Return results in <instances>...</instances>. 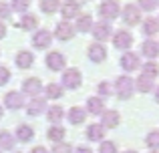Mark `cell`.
Segmentation results:
<instances>
[{"label":"cell","instance_id":"41","mask_svg":"<svg viewBox=\"0 0 159 153\" xmlns=\"http://www.w3.org/2000/svg\"><path fill=\"white\" fill-rule=\"evenodd\" d=\"M4 36H6V24H4L2 20H0V40H2Z\"/></svg>","mask_w":159,"mask_h":153},{"label":"cell","instance_id":"1","mask_svg":"<svg viewBox=\"0 0 159 153\" xmlns=\"http://www.w3.org/2000/svg\"><path fill=\"white\" fill-rule=\"evenodd\" d=\"M99 16L107 22L115 20L117 16H121V6L117 4V0H105V2L99 6Z\"/></svg>","mask_w":159,"mask_h":153},{"label":"cell","instance_id":"28","mask_svg":"<svg viewBox=\"0 0 159 153\" xmlns=\"http://www.w3.org/2000/svg\"><path fill=\"white\" fill-rule=\"evenodd\" d=\"M61 8V0H40V10L44 14H54Z\"/></svg>","mask_w":159,"mask_h":153},{"label":"cell","instance_id":"33","mask_svg":"<svg viewBox=\"0 0 159 153\" xmlns=\"http://www.w3.org/2000/svg\"><path fill=\"white\" fill-rule=\"evenodd\" d=\"M12 10L14 12H20V14H26L28 8H30V0H12L10 2Z\"/></svg>","mask_w":159,"mask_h":153},{"label":"cell","instance_id":"46","mask_svg":"<svg viewBox=\"0 0 159 153\" xmlns=\"http://www.w3.org/2000/svg\"><path fill=\"white\" fill-rule=\"evenodd\" d=\"M125 153H137V151H125Z\"/></svg>","mask_w":159,"mask_h":153},{"label":"cell","instance_id":"29","mask_svg":"<svg viewBox=\"0 0 159 153\" xmlns=\"http://www.w3.org/2000/svg\"><path fill=\"white\" fill-rule=\"evenodd\" d=\"M135 87H137V91H139V93H149V91H153V79L141 75L139 79H137Z\"/></svg>","mask_w":159,"mask_h":153},{"label":"cell","instance_id":"24","mask_svg":"<svg viewBox=\"0 0 159 153\" xmlns=\"http://www.w3.org/2000/svg\"><path fill=\"white\" fill-rule=\"evenodd\" d=\"M85 119H87V109H83V107H73L69 111V121L73 125H81V123H85Z\"/></svg>","mask_w":159,"mask_h":153},{"label":"cell","instance_id":"25","mask_svg":"<svg viewBox=\"0 0 159 153\" xmlns=\"http://www.w3.org/2000/svg\"><path fill=\"white\" fill-rule=\"evenodd\" d=\"M47 117H48V121H51L52 125H61L62 117H65V111H62L58 105H52V107H48V111H47Z\"/></svg>","mask_w":159,"mask_h":153},{"label":"cell","instance_id":"4","mask_svg":"<svg viewBox=\"0 0 159 153\" xmlns=\"http://www.w3.org/2000/svg\"><path fill=\"white\" fill-rule=\"evenodd\" d=\"M91 32H93V36L97 38V43H103V40H107L109 36L113 34V26H111V22H107V20H99V22L93 24Z\"/></svg>","mask_w":159,"mask_h":153},{"label":"cell","instance_id":"30","mask_svg":"<svg viewBox=\"0 0 159 153\" xmlns=\"http://www.w3.org/2000/svg\"><path fill=\"white\" fill-rule=\"evenodd\" d=\"M14 137H12L10 131H0V149H12L14 147Z\"/></svg>","mask_w":159,"mask_h":153},{"label":"cell","instance_id":"14","mask_svg":"<svg viewBox=\"0 0 159 153\" xmlns=\"http://www.w3.org/2000/svg\"><path fill=\"white\" fill-rule=\"evenodd\" d=\"M139 65H141L139 55H135V52H125V55L121 56V67H123V71H137Z\"/></svg>","mask_w":159,"mask_h":153},{"label":"cell","instance_id":"44","mask_svg":"<svg viewBox=\"0 0 159 153\" xmlns=\"http://www.w3.org/2000/svg\"><path fill=\"white\" fill-rule=\"evenodd\" d=\"M155 101L159 103V87H157V93H155Z\"/></svg>","mask_w":159,"mask_h":153},{"label":"cell","instance_id":"8","mask_svg":"<svg viewBox=\"0 0 159 153\" xmlns=\"http://www.w3.org/2000/svg\"><path fill=\"white\" fill-rule=\"evenodd\" d=\"M32 44H34V48H40V51H44V48H48L52 44V34L48 30H36L34 36H32Z\"/></svg>","mask_w":159,"mask_h":153},{"label":"cell","instance_id":"31","mask_svg":"<svg viewBox=\"0 0 159 153\" xmlns=\"http://www.w3.org/2000/svg\"><path fill=\"white\" fill-rule=\"evenodd\" d=\"M47 137L51 139V141H54V143H61L62 139H65V129H62L61 125H52L51 129H48Z\"/></svg>","mask_w":159,"mask_h":153},{"label":"cell","instance_id":"6","mask_svg":"<svg viewBox=\"0 0 159 153\" xmlns=\"http://www.w3.org/2000/svg\"><path fill=\"white\" fill-rule=\"evenodd\" d=\"M113 44H115V48H121V51H127V48H131L133 44V34L129 30H117L115 34H113Z\"/></svg>","mask_w":159,"mask_h":153},{"label":"cell","instance_id":"2","mask_svg":"<svg viewBox=\"0 0 159 153\" xmlns=\"http://www.w3.org/2000/svg\"><path fill=\"white\" fill-rule=\"evenodd\" d=\"M121 18H123V22L127 24V26H135V24H139L141 22L139 6H135V4H125V8L121 10Z\"/></svg>","mask_w":159,"mask_h":153},{"label":"cell","instance_id":"13","mask_svg":"<svg viewBox=\"0 0 159 153\" xmlns=\"http://www.w3.org/2000/svg\"><path fill=\"white\" fill-rule=\"evenodd\" d=\"M87 52H89V59L93 61V63H103V61L107 59V48L103 47L101 43H93Z\"/></svg>","mask_w":159,"mask_h":153},{"label":"cell","instance_id":"16","mask_svg":"<svg viewBox=\"0 0 159 153\" xmlns=\"http://www.w3.org/2000/svg\"><path fill=\"white\" fill-rule=\"evenodd\" d=\"M141 52L147 59H157L159 56V43L153 38H147L145 43H141Z\"/></svg>","mask_w":159,"mask_h":153},{"label":"cell","instance_id":"39","mask_svg":"<svg viewBox=\"0 0 159 153\" xmlns=\"http://www.w3.org/2000/svg\"><path fill=\"white\" fill-rule=\"evenodd\" d=\"M52 153H73V149H70V145L69 143H54V147H52Z\"/></svg>","mask_w":159,"mask_h":153},{"label":"cell","instance_id":"26","mask_svg":"<svg viewBox=\"0 0 159 153\" xmlns=\"http://www.w3.org/2000/svg\"><path fill=\"white\" fill-rule=\"evenodd\" d=\"M34 137V129L28 125H18V129H16V139L22 143H28L30 139Z\"/></svg>","mask_w":159,"mask_h":153},{"label":"cell","instance_id":"47","mask_svg":"<svg viewBox=\"0 0 159 153\" xmlns=\"http://www.w3.org/2000/svg\"><path fill=\"white\" fill-rule=\"evenodd\" d=\"M151 153H159V151H151Z\"/></svg>","mask_w":159,"mask_h":153},{"label":"cell","instance_id":"43","mask_svg":"<svg viewBox=\"0 0 159 153\" xmlns=\"http://www.w3.org/2000/svg\"><path fill=\"white\" fill-rule=\"evenodd\" d=\"M30 153H48V151L44 149V147H34V149H32Z\"/></svg>","mask_w":159,"mask_h":153},{"label":"cell","instance_id":"5","mask_svg":"<svg viewBox=\"0 0 159 153\" xmlns=\"http://www.w3.org/2000/svg\"><path fill=\"white\" fill-rule=\"evenodd\" d=\"M83 83V77H81V71L79 69H66L65 75H62V87L66 89H79Z\"/></svg>","mask_w":159,"mask_h":153},{"label":"cell","instance_id":"15","mask_svg":"<svg viewBox=\"0 0 159 153\" xmlns=\"http://www.w3.org/2000/svg\"><path fill=\"white\" fill-rule=\"evenodd\" d=\"M101 119H103V121H101V125L105 127V129H107V127H109V129H115V127L121 123V115L117 113V111H113V109L105 111V113L101 115Z\"/></svg>","mask_w":159,"mask_h":153},{"label":"cell","instance_id":"45","mask_svg":"<svg viewBox=\"0 0 159 153\" xmlns=\"http://www.w3.org/2000/svg\"><path fill=\"white\" fill-rule=\"evenodd\" d=\"M0 119H2V107H0Z\"/></svg>","mask_w":159,"mask_h":153},{"label":"cell","instance_id":"36","mask_svg":"<svg viewBox=\"0 0 159 153\" xmlns=\"http://www.w3.org/2000/svg\"><path fill=\"white\" fill-rule=\"evenodd\" d=\"M12 18V6L8 2H0V20Z\"/></svg>","mask_w":159,"mask_h":153},{"label":"cell","instance_id":"32","mask_svg":"<svg viewBox=\"0 0 159 153\" xmlns=\"http://www.w3.org/2000/svg\"><path fill=\"white\" fill-rule=\"evenodd\" d=\"M141 73H143V77L153 79V77H157V75H159V65H157V63H153V61H149V63H145L143 67H141Z\"/></svg>","mask_w":159,"mask_h":153},{"label":"cell","instance_id":"38","mask_svg":"<svg viewBox=\"0 0 159 153\" xmlns=\"http://www.w3.org/2000/svg\"><path fill=\"white\" fill-rule=\"evenodd\" d=\"M99 153H117V145H115L113 141H103Z\"/></svg>","mask_w":159,"mask_h":153},{"label":"cell","instance_id":"10","mask_svg":"<svg viewBox=\"0 0 159 153\" xmlns=\"http://www.w3.org/2000/svg\"><path fill=\"white\" fill-rule=\"evenodd\" d=\"M79 12H81V4L77 0H66V2L61 4V14L65 20H70V18H77Z\"/></svg>","mask_w":159,"mask_h":153},{"label":"cell","instance_id":"40","mask_svg":"<svg viewBox=\"0 0 159 153\" xmlns=\"http://www.w3.org/2000/svg\"><path fill=\"white\" fill-rule=\"evenodd\" d=\"M8 81H10V71H8L6 67H0V87L6 85Z\"/></svg>","mask_w":159,"mask_h":153},{"label":"cell","instance_id":"21","mask_svg":"<svg viewBox=\"0 0 159 153\" xmlns=\"http://www.w3.org/2000/svg\"><path fill=\"white\" fill-rule=\"evenodd\" d=\"M93 16L91 14H79L77 16V24H75V30L79 32H91V28H93Z\"/></svg>","mask_w":159,"mask_h":153},{"label":"cell","instance_id":"37","mask_svg":"<svg viewBox=\"0 0 159 153\" xmlns=\"http://www.w3.org/2000/svg\"><path fill=\"white\" fill-rule=\"evenodd\" d=\"M137 2H139V10H145V12L155 10L157 6V0H137Z\"/></svg>","mask_w":159,"mask_h":153},{"label":"cell","instance_id":"12","mask_svg":"<svg viewBox=\"0 0 159 153\" xmlns=\"http://www.w3.org/2000/svg\"><path fill=\"white\" fill-rule=\"evenodd\" d=\"M4 105H6V109H10V111L22 109V105H24L22 93H18V91H10V93H6V97H4Z\"/></svg>","mask_w":159,"mask_h":153},{"label":"cell","instance_id":"22","mask_svg":"<svg viewBox=\"0 0 159 153\" xmlns=\"http://www.w3.org/2000/svg\"><path fill=\"white\" fill-rule=\"evenodd\" d=\"M87 137H89L91 141H103V137H105V127H103L101 123L89 125L87 127Z\"/></svg>","mask_w":159,"mask_h":153},{"label":"cell","instance_id":"35","mask_svg":"<svg viewBox=\"0 0 159 153\" xmlns=\"http://www.w3.org/2000/svg\"><path fill=\"white\" fill-rule=\"evenodd\" d=\"M97 91H99V95H101V97H109V95L113 93V85L109 81H103V83H99Z\"/></svg>","mask_w":159,"mask_h":153},{"label":"cell","instance_id":"9","mask_svg":"<svg viewBox=\"0 0 159 153\" xmlns=\"http://www.w3.org/2000/svg\"><path fill=\"white\" fill-rule=\"evenodd\" d=\"M44 63H47V67L51 69V71H61V69H65L66 59H65V55H62V52L52 51V52H48V55H47Z\"/></svg>","mask_w":159,"mask_h":153},{"label":"cell","instance_id":"20","mask_svg":"<svg viewBox=\"0 0 159 153\" xmlns=\"http://www.w3.org/2000/svg\"><path fill=\"white\" fill-rule=\"evenodd\" d=\"M34 65V55L30 51H20L16 55V67L18 69H30Z\"/></svg>","mask_w":159,"mask_h":153},{"label":"cell","instance_id":"23","mask_svg":"<svg viewBox=\"0 0 159 153\" xmlns=\"http://www.w3.org/2000/svg\"><path fill=\"white\" fill-rule=\"evenodd\" d=\"M18 26L22 28V30H34V28H39V18H36L34 14H22V18L18 20Z\"/></svg>","mask_w":159,"mask_h":153},{"label":"cell","instance_id":"48","mask_svg":"<svg viewBox=\"0 0 159 153\" xmlns=\"http://www.w3.org/2000/svg\"><path fill=\"white\" fill-rule=\"evenodd\" d=\"M157 4H159V0H157Z\"/></svg>","mask_w":159,"mask_h":153},{"label":"cell","instance_id":"34","mask_svg":"<svg viewBox=\"0 0 159 153\" xmlns=\"http://www.w3.org/2000/svg\"><path fill=\"white\" fill-rule=\"evenodd\" d=\"M145 143H147V147H151V149H159V131H151V133H147V137H145Z\"/></svg>","mask_w":159,"mask_h":153},{"label":"cell","instance_id":"27","mask_svg":"<svg viewBox=\"0 0 159 153\" xmlns=\"http://www.w3.org/2000/svg\"><path fill=\"white\" fill-rule=\"evenodd\" d=\"M44 97L47 99H61L62 97V87L58 83H51L44 87Z\"/></svg>","mask_w":159,"mask_h":153},{"label":"cell","instance_id":"7","mask_svg":"<svg viewBox=\"0 0 159 153\" xmlns=\"http://www.w3.org/2000/svg\"><path fill=\"white\" fill-rule=\"evenodd\" d=\"M75 24H70L69 20H62V22H58L57 26H54V36H57L58 40H70L75 36Z\"/></svg>","mask_w":159,"mask_h":153},{"label":"cell","instance_id":"3","mask_svg":"<svg viewBox=\"0 0 159 153\" xmlns=\"http://www.w3.org/2000/svg\"><path fill=\"white\" fill-rule=\"evenodd\" d=\"M135 83L131 81V77H119L115 83V93L119 95V99H131Z\"/></svg>","mask_w":159,"mask_h":153},{"label":"cell","instance_id":"18","mask_svg":"<svg viewBox=\"0 0 159 153\" xmlns=\"http://www.w3.org/2000/svg\"><path fill=\"white\" fill-rule=\"evenodd\" d=\"M44 109H48V107H47V103H44V99H40V97H34L30 103H28V107H26V113H28V115H32V117H36V115L44 113Z\"/></svg>","mask_w":159,"mask_h":153},{"label":"cell","instance_id":"11","mask_svg":"<svg viewBox=\"0 0 159 153\" xmlns=\"http://www.w3.org/2000/svg\"><path fill=\"white\" fill-rule=\"evenodd\" d=\"M22 93L30 95L32 99H34V97H39V95L43 93V83H40L36 77H30V79H26V81L22 83Z\"/></svg>","mask_w":159,"mask_h":153},{"label":"cell","instance_id":"19","mask_svg":"<svg viewBox=\"0 0 159 153\" xmlns=\"http://www.w3.org/2000/svg\"><path fill=\"white\" fill-rule=\"evenodd\" d=\"M87 111L93 115H103L105 113V103L101 97H89L87 99Z\"/></svg>","mask_w":159,"mask_h":153},{"label":"cell","instance_id":"42","mask_svg":"<svg viewBox=\"0 0 159 153\" xmlns=\"http://www.w3.org/2000/svg\"><path fill=\"white\" fill-rule=\"evenodd\" d=\"M73 153H93V151H91L89 147H77V149H75Z\"/></svg>","mask_w":159,"mask_h":153},{"label":"cell","instance_id":"17","mask_svg":"<svg viewBox=\"0 0 159 153\" xmlns=\"http://www.w3.org/2000/svg\"><path fill=\"white\" fill-rule=\"evenodd\" d=\"M141 30H143V34L145 36H155L157 32H159V20L157 18H153V16H149V18H145L143 20V24H141Z\"/></svg>","mask_w":159,"mask_h":153}]
</instances>
